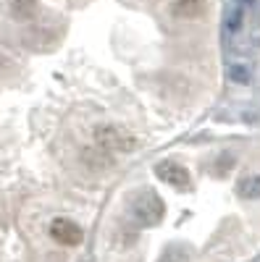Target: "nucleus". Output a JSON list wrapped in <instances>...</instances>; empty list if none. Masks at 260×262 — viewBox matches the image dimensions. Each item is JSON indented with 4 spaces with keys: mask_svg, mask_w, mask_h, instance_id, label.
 Wrapping results in <instances>:
<instances>
[{
    "mask_svg": "<svg viewBox=\"0 0 260 262\" xmlns=\"http://www.w3.org/2000/svg\"><path fill=\"white\" fill-rule=\"evenodd\" d=\"M95 144L105 152H132L137 149V139L129 134L126 128H116V126H100L95 131Z\"/></svg>",
    "mask_w": 260,
    "mask_h": 262,
    "instance_id": "f257e3e1",
    "label": "nucleus"
},
{
    "mask_svg": "<svg viewBox=\"0 0 260 262\" xmlns=\"http://www.w3.org/2000/svg\"><path fill=\"white\" fill-rule=\"evenodd\" d=\"M50 236L63 247H76L82 242L79 226L74 221H69V217H55V221L50 223Z\"/></svg>",
    "mask_w": 260,
    "mask_h": 262,
    "instance_id": "f03ea898",
    "label": "nucleus"
},
{
    "mask_svg": "<svg viewBox=\"0 0 260 262\" xmlns=\"http://www.w3.org/2000/svg\"><path fill=\"white\" fill-rule=\"evenodd\" d=\"M134 215L139 217L142 223H153V221H158V215H161V200H158L155 194H142L139 200H137Z\"/></svg>",
    "mask_w": 260,
    "mask_h": 262,
    "instance_id": "7ed1b4c3",
    "label": "nucleus"
},
{
    "mask_svg": "<svg viewBox=\"0 0 260 262\" xmlns=\"http://www.w3.org/2000/svg\"><path fill=\"white\" fill-rule=\"evenodd\" d=\"M158 176H161L166 184L176 186V189H182V186H187V184H189V179H187V170H184L182 165H176V163H171V160L158 165Z\"/></svg>",
    "mask_w": 260,
    "mask_h": 262,
    "instance_id": "20e7f679",
    "label": "nucleus"
},
{
    "mask_svg": "<svg viewBox=\"0 0 260 262\" xmlns=\"http://www.w3.org/2000/svg\"><path fill=\"white\" fill-rule=\"evenodd\" d=\"M205 0H173V16L176 18H197L203 13Z\"/></svg>",
    "mask_w": 260,
    "mask_h": 262,
    "instance_id": "39448f33",
    "label": "nucleus"
},
{
    "mask_svg": "<svg viewBox=\"0 0 260 262\" xmlns=\"http://www.w3.org/2000/svg\"><path fill=\"white\" fill-rule=\"evenodd\" d=\"M34 11H37V3H34V0H11V13H13L18 21L32 18Z\"/></svg>",
    "mask_w": 260,
    "mask_h": 262,
    "instance_id": "423d86ee",
    "label": "nucleus"
},
{
    "mask_svg": "<svg viewBox=\"0 0 260 262\" xmlns=\"http://www.w3.org/2000/svg\"><path fill=\"white\" fill-rule=\"evenodd\" d=\"M242 191H245V196H250V200H257L260 196V173H255V176L242 181Z\"/></svg>",
    "mask_w": 260,
    "mask_h": 262,
    "instance_id": "0eeeda50",
    "label": "nucleus"
}]
</instances>
